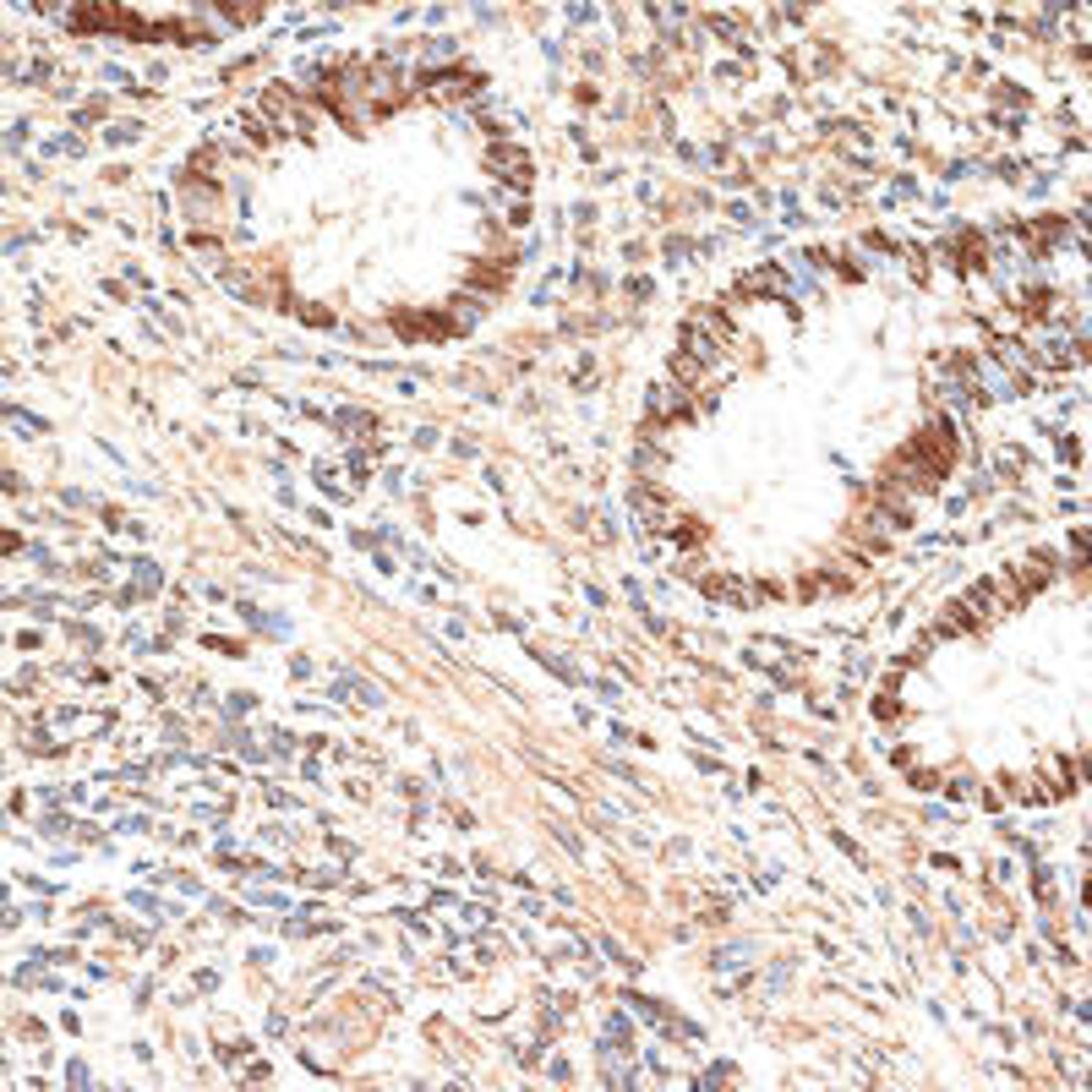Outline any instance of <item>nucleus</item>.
Instances as JSON below:
<instances>
[{
    "instance_id": "f257e3e1",
    "label": "nucleus",
    "mask_w": 1092,
    "mask_h": 1092,
    "mask_svg": "<svg viewBox=\"0 0 1092 1092\" xmlns=\"http://www.w3.org/2000/svg\"><path fill=\"white\" fill-rule=\"evenodd\" d=\"M426 87H481V77L475 71H421Z\"/></svg>"
}]
</instances>
